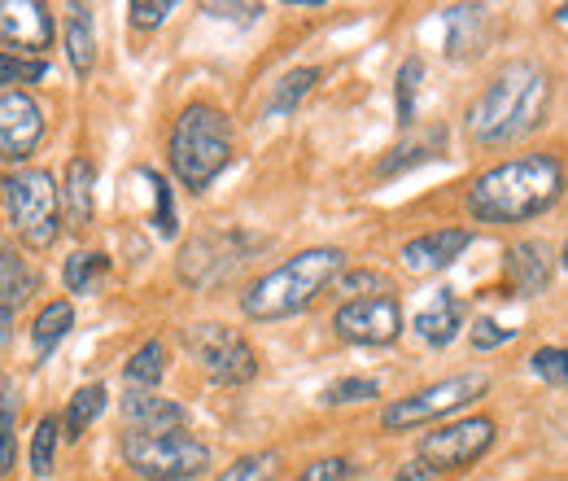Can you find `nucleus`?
Returning a JSON list of instances; mask_svg holds the SVG:
<instances>
[{"label":"nucleus","mask_w":568,"mask_h":481,"mask_svg":"<svg viewBox=\"0 0 568 481\" xmlns=\"http://www.w3.org/2000/svg\"><path fill=\"white\" fill-rule=\"evenodd\" d=\"M565 162L556 153H525L511 162H498L490 171H481L468 189V214L477 223L507 228V223H525L538 219L565 198Z\"/></svg>","instance_id":"1"},{"label":"nucleus","mask_w":568,"mask_h":481,"mask_svg":"<svg viewBox=\"0 0 568 481\" xmlns=\"http://www.w3.org/2000/svg\"><path fill=\"white\" fill-rule=\"evenodd\" d=\"M551 114V74L538 62H507L486 92L468 106V137L477 144H507L538 132Z\"/></svg>","instance_id":"2"},{"label":"nucleus","mask_w":568,"mask_h":481,"mask_svg":"<svg viewBox=\"0 0 568 481\" xmlns=\"http://www.w3.org/2000/svg\"><path fill=\"white\" fill-rule=\"evenodd\" d=\"M346 272V254L333 250V245H315V250H302L293 259H284L281 268H272L267 275H258L245 293H241V311L258 324H272V320H288L297 311H306L333 280H342Z\"/></svg>","instance_id":"3"},{"label":"nucleus","mask_w":568,"mask_h":481,"mask_svg":"<svg viewBox=\"0 0 568 481\" xmlns=\"http://www.w3.org/2000/svg\"><path fill=\"white\" fill-rule=\"evenodd\" d=\"M166 162L175 171V180L189 193H206L214 180L223 176V167L232 162V123L219 106L193 101L180 110L171 140H166Z\"/></svg>","instance_id":"4"},{"label":"nucleus","mask_w":568,"mask_h":481,"mask_svg":"<svg viewBox=\"0 0 568 481\" xmlns=\"http://www.w3.org/2000/svg\"><path fill=\"white\" fill-rule=\"evenodd\" d=\"M0 189H4L9 223L27 250H49L62 237V189L49 171H40V167L9 171L0 180Z\"/></svg>","instance_id":"5"},{"label":"nucleus","mask_w":568,"mask_h":481,"mask_svg":"<svg viewBox=\"0 0 568 481\" xmlns=\"http://www.w3.org/2000/svg\"><path fill=\"white\" fill-rule=\"evenodd\" d=\"M123 460L144 481H193L211 469V447L184 429H175V433H123Z\"/></svg>","instance_id":"6"},{"label":"nucleus","mask_w":568,"mask_h":481,"mask_svg":"<svg viewBox=\"0 0 568 481\" xmlns=\"http://www.w3.org/2000/svg\"><path fill=\"white\" fill-rule=\"evenodd\" d=\"M490 390V377L486 372H459V377H446V381H433L425 390L389 403L381 412V429L389 433H407V429H420L433 420H446V415L464 412L468 403H477L481 394Z\"/></svg>","instance_id":"7"},{"label":"nucleus","mask_w":568,"mask_h":481,"mask_svg":"<svg viewBox=\"0 0 568 481\" xmlns=\"http://www.w3.org/2000/svg\"><path fill=\"white\" fill-rule=\"evenodd\" d=\"M184 350L202 363V372L211 377L214 385H250L258 377L254 345L245 342L236 329H227V324H214V320L189 324L184 329Z\"/></svg>","instance_id":"8"},{"label":"nucleus","mask_w":568,"mask_h":481,"mask_svg":"<svg viewBox=\"0 0 568 481\" xmlns=\"http://www.w3.org/2000/svg\"><path fill=\"white\" fill-rule=\"evenodd\" d=\"M495 438H498V429L490 415H464V420L437 424L433 433H425V442H420V460L433 464L437 473L468 469V464H477V460L495 447Z\"/></svg>","instance_id":"9"},{"label":"nucleus","mask_w":568,"mask_h":481,"mask_svg":"<svg viewBox=\"0 0 568 481\" xmlns=\"http://www.w3.org/2000/svg\"><path fill=\"white\" fill-rule=\"evenodd\" d=\"M250 250H254V241L245 232H232V228L227 232H202L180 250V280L193 284V289L223 284L250 259Z\"/></svg>","instance_id":"10"},{"label":"nucleus","mask_w":568,"mask_h":481,"mask_svg":"<svg viewBox=\"0 0 568 481\" xmlns=\"http://www.w3.org/2000/svg\"><path fill=\"white\" fill-rule=\"evenodd\" d=\"M333 329L342 342L355 345H389L403 333V307L394 293H372V298H355L342 302L333 315Z\"/></svg>","instance_id":"11"},{"label":"nucleus","mask_w":568,"mask_h":481,"mask_svg":"<svg viewBox=\"0 0 568 481\" xmlns=\"http://www.w3.org/2000/svg\"><path fill=\"white\" fill-rule=\"evenodd\" d=\"M58 36L53 9L40 0H0V44L18 58H40Z\"/></svg>","instance_id":"12"},{"label":"nucleus","mask_w":568,"mask_h":481,"mask_svg":"<svg viewBox=\"0 0 568 481\" xmlns=\"http://www.w3.org/2000/svg\"><path fill=\"white\" fill-rule=\"evenodd\" d=\"M44 140V110L27 92H0V158L27 162L36 144Z\"/></svg>","instance_id":"13"},{"label":"nucleus","mask_w":568,"mask_h":481,"mask_svg":"<svg viewBox=\"0 0 568 481\" xmlns=\"http://www.w3.org/2000/svg\"><path fill=\"white\" fill-rule=\"evenodd\" d=\"M468 245H473V232L468 228H437V232H425V237L407 241L398 259H403V268L412 275H428L450 268Z\"/></svg>","instance_id":"14"},{"label":"nucleus","mask_w":568,"mask_h":481,"mask_svg":"<svg viewBox=\"0 0 568 481\" xmlns=\"http://www.w3.org/2000/svg\"><path fill=\"white\" fill-rule=\"evenodd\" d=\"M556 263H560V254H556L547 241H538V237L516 241V245L507 250V284H511L520 298H534V293H542V289L551 284Z\"/></svg>","instance_id":"15"},{"label":"nucleus","mask_w":568,"mask_h":481,"mask_svg":"<svg viewBox=\"0 0 568 481\" xmlns=\"http://www.w3.org/2000/svg\"><path fill=\"white\" fill-rule=\"evenodd\" d=\"M36 284H40L36 268L0 237V338L13 329V315L27 307V298L36 293Z\"/></svg>","instance_id":"16"},{"label":"nucleus","mask_w":568,"mask_h":481,"mask_svg":"<svg viewBox=\"0 0 568 481\" xmlns=\"http://www.w3.org/2000/svg\"><path fill=\"white\" fill-rule=\"evenodd\" d=\"M123 420H128V433H175V429H184L189 412L175 399H162L153 390H128Z\"/></svg>","instance_id":"17"},{"label":"nucleus","mask_w":568,"mask_h":481,"mask_svg":"<svg viewBox=\"0 0 568 481\" xmlns=\"http://www.w3.org/2000/svg\"><path fill=\"white\" fill-rule=\"evenodd\" d=\"M442 22H446V53L455 58V62H464V58H473L477 49H481V40H486V9L481 4H450V9H442Z\"/></svg>","instance_id":"18"},{"label":"nucleus","mask_w":568,"mask_h":481,"mask_svg":"<svg viewBox=\"0 0 568 481\" xmlns=\"http://www.w3.org/2000/svg\"><path fill=\"white\" fill-rule=\"evenodd\" d=\"M464 329V302L455 298V289H442L425 311L416 315V333L425 338L428 345H450Z\"/></svg>","instance_id":"19"},{"label":"nucleus","mask_w":568,"mask_h":481,"mask_svg":"<svg viewBox=\"0 0 568 481\" xmlns=\"http://www.w3.org/2000/svg\"><path fill=\"white\" fill-rule=\"evenodd\" d=\"M92 184H97V167L88 158H71L67 162V184H62L67 228H88L92 223Z\"/></svg>","instance_id":"20"},{"label":"nucleus","mask_w":568,"mask_h":481,"mask_svg":"<svg viewBox=\"0 0 568 481\" xmlns=\"http://www.w3.org/2000/svg\"><path fill=\"white\" fill-rule=\"evenodd\" d=\"M67 58H71L74 74H92V67H97V22H92V9L88 4H71V18H67Z\"/></svg>","instance_id":"21"},{"label":"nucleus","mask_w":568,"mask_h":481,"mask_svg":"<svg viewBox=\"0 0 568 481\" xmlns=\"http://www.w3.org/2000/svg\"><path fill=\"white\" fill-rule=\"evenodd\" d=\"M320 83V70L315 67H297L281 74L276 83H272V97H267V106H263V114L267 119H284V114H293L302 101H306V92Z\"/></svg>","instance_id":"22"},{"label":"nucleus","mask_w":568,"mask_h":481,"mask_svg":"<svg viewBox=\"0 0 568 481\" xmlns=\"http://www.w3.org/2000/svg\"><path fill=\"white\" fill-rule=\"evenodd\" d=\"M74 329V307L67 302V298H58V302H49L40 315H36V329H31V345H36V354L40 359H49L58 345H62V338Z\"/></svg>","instance_id":"23"},{"label":"nucleus","mask_w":568,"mask_h":481,"mask_svg":"<svg viewBox=\"0 0 568 481\" xmlns=\"http://www.w3.org/2000/svg\"><path fill=\"white\" fill-rule=\"evenodd\" d=\"M105 403H110L105 385H83V390H74L71 403H67V412H62V438H71V442L74 438H83V429L105 412Z\"/></svg>","instance_id":"24"},{"label":"nucleus","mask_w":568,"mask_h":481,"mask_svg":"<svg viewBox=\"0 0 568 481\" xmlns=\"http://www.w3.org/2000/svg\"><path fill=\"white\" fill-rule=\"evenodd\" d=\"M162 372H166V345L153 338V342H144L141 350L128 359L123 381H128V390H158Z\"/></svg>","instance_id":"25"},{"label":"nucleus","mask_w":568,"mask_h":481,"mask_svg":"<svg viewBox=\"0 0 568 481\" xmlns=\"http://www.w3.org/2000/svg\"><path fill=\"white\" fill-rule=\"evenodd\" d=\"M105 272H110V259L101 250H74L67 268H62V280H67L71 293H92L105 280Z\"/></svg>","instance_id":"26"},{"label":"nucleus","mask_w":568,"mask_h":481,"mask_svg":"<svg viewBox=\"0 0 568 481\" xmlns=\"http://www.w3.org/2000/svg\"><path fill=\"white\" fill-rule=\"evenodd\" d=\"M18 464V390L0 385V478H9Z\"/></svg>","instance_id":"27"},{"label":"nucleus","mask_w":568,"mask_h":481,"mask_svg":"<svg viewBox=\"0 0 568 481\" xmlns=\"http://www.w3.org/2000/svg\"><path fill=\"white\" fill-rule=\"evenodd\" d=\"M58 438H62V420L58 415H40L36 438H31V473L36 478H49L53 473V464H58Z\"/></svg>","instance_id":"28"},{"label":"nucleus","mask_w":568,"mask_h":481,"mask_svg":"<svg viewBox=\"0 0 568 481\" xmlns=\"http://www.w3.org/2000/svg\"><path fill=\"white\" fill-rule=\"evenodd\" d=\"M281 478V451H250L241 460H232L219 481H276Z\"/></svg>","instance_id":"29"},{"label":"nucleus","mask_w":568,"mask_h":481,"mask_svg":"<svg viewBox=\"0 0 568 481\" xmlns=\"http://www.w3.org/2000/svg\"><path fill=\"white\" fill-rule=\"evenodd\" d=\"M420 79H425V62H420V58H407V62L398 67V88H394V97H398V128H412V123H416V92H420Z\"/></svg>","instance_id":"30"},{"label":"nucleus","mask_w":568,"mask_h":481,"mask_svg":"<svg viewBox=\"0 0 568 481\" xmlns=\"http://www.w3.org/2000/svg\"><path fill=\"white\" fill-rule=\"evenodd\" d=\"M141 176L149 180V189H153V207H158L153 210V228H158V237L171 241L175 228H180V223H175V202H171V184H166L162 171H153V167H141Z\"/></svg>","instance_id":"31"},{"label":"nucleus","mask_w":568,"mask_h":481,"mask_svg":"<svg viewBox=\"0 0 568 481\" xmlns=\"http://www.w3.org/2000/svg\"><path fill=\"white\" fill-rule=\"evenodd\" d=\"M437 144H446V132H433L428 140H416V144H407V149H394L389 158H381L376 176H398V171H407V167H416V162H428V158L437 153Z\"/></svg>","instance_id":"32"},{"label":"nucleus","mask_w":568,"mask_h":481,"mask_svg":"<svg viewBox=\"0 0 568 481\" xmlns=\"http://www.w3.org/2000/svg\"><path fill=\"white\" fill-rule=\"evenodd\" d=\"M372 399H381V385L367 381V377L333 381V385L320 394V403H328V408H351V403H372Z\"/></svg>","instance_id":"33"},{"label":"nucleus","mask_w":568,"mask_h":481,"mask_svg":"<svg viewBox=\"0 0 568 481\" xmlns=\"http://www.w3.org/2000/svg\"><path fill=\"white\" fill-rule=\"evenodd\" d=\"M40 79H49V62L0 53V92H13V83H40Z\"/></svg>","instance_id":"34"},{"label":"nucleus","mask_w":568,"mask_h":481,"mask_svg":"<svg viewBox=\"0 0 568 481\" xmlns=\"http://www.w3.org/2000/svg\"><path fill=\"white\" fill-rule=\"evenodd\" d=\"M529 368H534V377L547 381V385H568V350L565 345H542V350H534Z\"/></svg>","instance_id":"35"},{"label":"nucleus","mask_w":568,"mask_h":481,"mask_svg":"<svg viewBox=\"0 0 568 481\" xmlns=\"http://www.w3.org/2000/svg\"><path fill=\"white\" fill-rule=\"evenodd\" d=\"M171 9H175L171 0H132L128 4V18H132L136 31H158L171 18Z\"/></svg>","instance_id":"36"},{"label":"nucleus","mask_w":568,"mask_h":481,"mask_svg":"<svg viewBox=\"0 0 568 481\" xmlns=\"http://www.w3.org/2000/svg\"><path fill=\"white\" fill-rule=\"evenodd\" d=\"M351 478H355V464L346 455H328V460L306 464L293 481H351Z\"/></svg>","instance_id":"37"},{"label":"nucleus","mask_w":568,"mask_h":481,"mask_svg":"<svg viewBox=\"0 0 568 481\" xmlns=\"http://www.w3.org/2000/svg\"><path fill=\"white\" fill-rule=\"evenodd\" d=\"M516 338V329H507V324H498V320H477V329H473V345L477 350H495V345H507Z\"/></svg>","instance_id":"38"},{"label":"nucleus","mask_w":568,"mask_h":481,"mask_svg":"<svg viewBox=\"0 0 568 481\" xmlns=\"http://www.w3.org/2000/svg\"><path fill=\"white\" fill-rule=\"evenodd\" d=\"M337 289H342V293H351V302H355V298H372L367 289H381V293H385V275H376V272H342Z\"/></svg>","instance_id":"39"},{"label":"nucleus","mask_w":568,"mask_h":481,"mask_svg":"<svg viewBox=\"0 0 568 481\" xmlns=\"http://www.w3.org/2000/svg\"><path fill=\"white\" fill-rule=\"evenodd\" d=\"M202 13H211L219 22H254L263 13V4H202Z\"/></svg>","instance_id":"40"},{"label":"nucleus","mask_w":568,"mask_h":481,"mask_svg":"<svg viewBox=\"0 0 568 481\" xmlns=\"http://www.w3.org/2000/svg\"><path fill=\"white\" fill-rule=\"evenodd\" d=\"M394 481H437V469H433V464H425V460L416 455L412 464H403V469H398V478H394Z\"/></svg>","instance_id":"41"},{"label":"nucleus","mask_w":568,"mask_h":481,"mask_svg":"<svg viewBox=\"0 0 568 481\" xmlns=\"http://www.w3.org/2000/svg\"><path fill=\"white\" fill-rule=\"evenodd\" d=\"M556 22H568V4L565 9H556Z\"/></svg>","instance_id":"42"},{"label":"nucleus","mask_w":568,"mask_h":481,"mask_svg":"<svg viewBox=\"0 0 568 481\" xmlns=\"http://www.w3.org/2000/svg\"><path fill=\"white\" fill-rule=\"evenodd\" d=\"M560 263L568 268V241H565V250H560Z\"/></svg>","instance_id":"43"}]
</instances>
